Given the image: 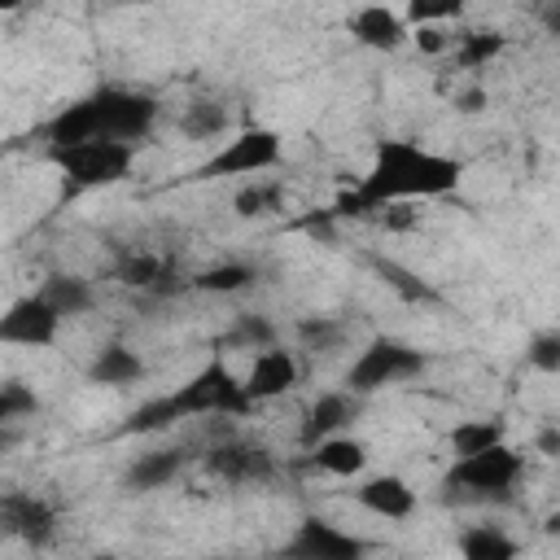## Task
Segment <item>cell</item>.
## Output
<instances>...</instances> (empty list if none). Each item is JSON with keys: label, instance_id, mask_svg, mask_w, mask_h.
Instances as JSON below:
<instances>
[{"label": "cell", "instance_id": "6da1fadb", "mask_svg": "<svg viewBox=\"0 0 560 560\" xmlns=\"http://www.w3.org/2000/svg\"><path fill=\"white\" fill-rule=\"evenodd\" d=\"M464 179V162L420 149L416 140H376L368 175L332 201L337 219H363L381 210L385 201H411V197H446Z\"/></svg>", "mask_w": 560, "mask_h": 560}, {"label": "cell", "instance_id": "7a4b0ae2", "mask_svg": "<svg viewBox=\"0 0 560 560\" xmlns=\"http://www.w3.org/2000/svg\"><path fill=\"white\" fill-rule=\"evenodd\" d=\"M258 402L245 394L241 376H232L219 359H210L201 372H192L179 389L162 394V398H149L140 402L122 424H118V438H131V433H158L175 420H192V416H249Z\"/></svg>", "mask_w": 560, "mask_h": 560}, {"label": "cell", "instance_id": "3957f363", "mask_svg": "<svg viewBox=\"0 0 560 560\" xmlns=\"http://www.w3.org/2000/svg\"><path fill=\"white\" fill-rule=\"evenodd\" d=\"M48 162L61 171L70 192H88V188L122 184L131 175L136 144L109 140V136H92V140H79V144H48Z\"/></svg>", "mask_w": 560, "mask_h": 560}, {"label": "cell", "instance_id": "277c9868", "mask_svg": "<svg viewBox=\"0 0 560 560\" xmlns=\"http://www.w3.org/2000/svg\"><path fill=\"white\" fill-rule=\"evenodd\" d=\"M424 368H429V354L424 350H416V346H407L398 337H372L359 350V359L350 363L346 385H350V394H376L385 385H398V381L420 376Z\"/></svg>", "mask_w": 560, "mask_h": 560}, {"label": "cell", "instance_id": "5b68a950", "mask_svg": "<svg viewBox=\"0 0 560 560\" xmlns=\"http://www.w3.org/2000/svg\"><path fill=\"white\" fill-rule=\"evenodd\" d=\"M92 101H96L101 136H109V140H127V144L149 140L153 127H158V114H162L158 96L136 92V88H96Z\"/></svg>", "mask_w": 560, "mask_h": 560}, {"label": "cell", "instance_id": "8992f818", "mask_svg": "<svg viewBox=\"0 0 560 560\" xmlns=\"http://www.w3.org/2000/svg\"><path fill=\"white\" fill-rule=\"evenodd\" d=\"M280 162V136L267 127H245L236 140H228L214 158H206L192 179H245Z\"/></svg>", "mask_w": 560, "mask_h": 560}, {"label": "cell", "instance_id": "52a82bcc", "mask_svg": "<svg viewBox=\"0 0 560 560\" xmlns=\"http://www.w3.org/2000/svg\"><path fill=\"white\" fill-rule=\"evenodd\" d=\"M521 455L508 446V442H494L486 451H472V455H459L451 464V477L446 486H464L468 494H508L521 477Z\"/></svg>", "mask_w": 560, "mask_h": 560}, {"label": "cell", "instance_id": "ba28073f", "mask_svg": "<svg viewBox=\"0 0 560 560\" xmlns=\"http://www.w3.org/2000/svg\"><path fill=\"white\" fill-rule=\"evenodd\" d=\"M57 328H61V315L39 298V293H26L18 302H9L0 311V346H52L57 341Z\"/></svg>", "mask_w": 560, "mask_h": 560}, {"label": "cell", "instance_id": "9c48e42d", "mask_svg": "<svg viewBox=\"0 0 560 560\" xmlns=\"http://www.w3.org/2000/svg\"><path fill=\"white\" fill-rule=\"evenodd\" d=\"M0 534L22 538L26 547H48L52 534H57V512L39 494L9 490V494H0Z\"/></svg>", "mask_w": 560, "mask_h": 560}, {"label": "cell", "instance_id": "30bf717a", "mask_svg": "<svg viewBox=\"0 0 560 560\" xmlns=\"http://www.w3.org/2000/svg\"><path fill=\"white\" fill-rule=\"evenodd\" d=\"M363 551H368L363 538L341 534L337 525H328L319 516H306L298 525V534L284 542V556H302V560H359Z\"/></svg>", "mask_w": 560, "mask_h": 560}, {"label": "cell", "instance_id": "8fae6325", "mask_svg": "<svg viewBox=\"0 0 560 560\" xmlns=\"http://www.w3.org/2000/svg\"><path fill=\"white\" fill-rule=\"evenodd\" d=\"M201 464H206L210 477L232 481V486H241V481H262V477H271V468H276L271 451H262V446H254V442H214Z\"/></svg>", "mask_w": 560, "mask_h": 560}, {"label": "cell", "instance_id": "7c38bea8", "mask_svg": "<svg viewBox=\"0 0 560 560\" xmlns=\"http://www.w3.org/2000/svg\"><path fill=\"white\" fill-rule=\"evenodd\" d=\"M241 385H245V394H249L254 402L280 398V394H289V389L298 385V359H293L289 350L262 346V350L254 354V363H249V372H245Z\"/></svg>", "mask_w": 560, "mask_h": 560}, {"label": "cell", "instance_id": "4fadbf2b", "mask_svg": "<svg viewBox=\"0 0 560 560\" xmlns=\"http://www.w3.org/2000/svg\"><path fill=\"white\" fill-rule=\"evenodd\" d=\"M346 26H350V35H354L363 48H376V52H394V48H402L407 35H411V26H407L394 9H385V4H363V9H354Z\"/></svg>", "mask_w": 560, "mask_h": 560}, {"label": "cell", "instance_id": "5bb4252c", "mask_svg": "<svg viewBox=\"0 0 560 560\" xmlns=\"http://www.w3.org/2000/svg\"><path fill=\"white\" fill-rule=\"evenodd\" d=\"M354 499H359L368 512L385 516V521H407V516L416 512V490H411V486H407L398 472L368 477V481L354 490Z\"/></svg>", "mask_w": 560, "mask_h": 560}, {"label": "cell", "instance_id": "9a60e30c", "mask_svg": "<svg viewBox=\"0 0 560 560\" xmlns=\"http://www.w3.org/2000/svg\"><path fill=\"white\" fill-rule=\"evenodd\" d=\"M184 464H188V451H179V446H162V451L136 455V459L127 464V472H122V486H127L131 494H140V490H162V486H171V481L179 477Z\"/></svg>", "mask_w": 560, "mask_h": 560}, {"label": "cell", "instance_id": "2e32d148", "mask_svg": "<svg viewBox=\"0 0 560 560\" xmlns=\"http://www.w3.org/2000/svg\"><path fill=\"white\" fill-rule=\"evenodd\" d=\"M44 136H48V144H79V140H92V136H101V122H96V101H92V92H88V96H79V101H70V105H61V109L48 118Z\"/></svg>", "mask_w": 560, "mask_h": 560}, {"label": "cell", "instance_id": "e0dca14e", "mask_svg": "<svg viewBox=\"0 0 560 560\" xmlns=\"http://www.w3.org/2000/svg\"><path fill=\"white\" fill-rule=\"evenodd\" d=\"M350 416H354V402H350L346 394H319V398L306 407V416H302L298 442L311 451L319 438H328V433H337L341 424H350Z\"/></svg>", "mask_w": 560, "mask_h": 560}, {"label": "cell", "instance_id": "ac0fdd59", "mask_svg": "<svg viewBox=\"0 0 560 560\" xmlns=\"http://www.w3.org/2000/svg\"><path fill=\"white\" fill-rule=\"evenodd\" d=\"M311 459L315 468L332 472V477H359L368 468V446L359 438H341V433H328L311 446Z\"/></svg>", "mask_w": 560, "mask_h": 560}, {"label": "cell", "instance_id": "d6986e66", "mask_svg": "<svg viewBox=\"0 0 560 560\" xmlns=\"http://www.w3.org/2000/svg\"><path fill=\"white\" fill-rule=\"evenodd\" d=\"M144 376V359L122 346V341H109L105 350H96V359L88 363V381L92 385H131Z\"/></svg>", "mask_w": 560, "mask_h": 560}, {"label": "cell", "instance_id": "ffe728a7", "mask_svg": "<svg viewBox=\"0 0 560 560\" xmlns=\"http://www.w3.org/2000/svg\"><path fill=\"white\" fill-rule=\"evenodd\" d=\"M39 298L66 319V315H88L96 306V293L83 276H66V271H52L44 284H39Z\"/></svg>", "mask_w": 560, "mask_h": 560}, {"label": "cell", "instance_id": "44dd1931", "mask_svg": "<svg viewBox=\"0 0 560 560\" xmlns=\"http://www.w3.org/2000/svg\"><path fill=\"white\" fill-rule=\"evenodd\" d=\"M455 547H459L464 560H516V551H521L499 525H472V529L459 534Z\"/></svg>", "mask_w": 560, "mask_h": 560}, {"label": "cell", "instance_id": "7402d4cb", "mask_svg": "<svg viewBox=\"0 0 560 560\" xmlns=\"http://www.w3.org/2000/svg\"><path fill=\"white\" fill-rule=\"evenodd\" d=\"M179 131L188 140H214L228 131V109L219 101H192L184 114H179Z\"/></svg>", "mask_w": 560, "mask_h": 560}, {"label": "cell", "instance_id": "603a6c76", "mask_svg": "<svg viewBox=\"0 0 560 560\" xmlns=\"http://www.w3.org/2000/svg\"><path fill=\"white\" fill-rule=\"evenodd\" d=\"M254 276H258V271H254L249 262H219V267L197 271L188 284L201 289V293H241V289L254 284Z\"/></svg>", "mask_w": 560, "mask_h": 560}, {"label": "cell", "instance_id": "cb8c5ba5", "mask_svg": "<svg viewBox=\"0 0 560 560\" xmlns=\"http://www.w3.org/2000/svg\"><path fill=\"white\" fill-rule=\"evenodd\" d=\"M503 48H508V35H503V31H468V35H459V44H455V61H459L464 70H477V66L494 61Z\"/></svg>", "mask_w": 560, "mask_h": 560}, {"label": "cell", "instance_id": "d4e9b609", "mask_svg": "<svg viewBox=\"0 0 560 560\" xmlns=\"http://www.w3.org/2000/svg\"><path fill=\"white\" fill-rule=\"evenodd\" d=\"M223 346L232 350H262V346H276V324L267 315H236V324L228 328Z\"/></svg>", "mask_w": 560, "mask_h": 560}, {"label": "cell", "instance_id": "484cf974", "mask_svg": "<svg viewBox=\"0 0 560 560\" xmlns=\"http://www.w3.org/2000/svg\"><path fill=\"white\" fill-rule=\"evenodd\" d=\"M503 442V420H464L451 429V451L455 455H472V451H486Z\"/></svg>", "mask_w": 560, "mask_h": 560}, {"label": "cell", "instance_id": "4316f807", "mask_svg": "<svg viewBox=\"0 0 560 560\" xmlns=\"http://www.w3.org/2000/svg\"><path fill=\"white\" fill-rule=\"evenodd\" d=\"M284 206V188L280 184H245L236 197H232V210L241 219H258L267 210H280Z\"/></svg>", "mask_w": 560, "mask_h": 560}, {"label": "cell", "instance_id": "83f0119b", "mask_svg": "<svg viewBox=\"0 0 560 560\" xmlns=\"http://www.w3.org/2000/svg\"><path fill=\"white\" fill-rule=\"evenodd\" d=\"M372 267H376V271H381V280H389L407 302H438V293H433L420 276H411L407 267H398L394 258H372Z\"/></svg>", "mask_w": 560, "mask_h": 560}, {"label": "cell", "instance_id": "f1b7e54d", "mask_svg": "<svg viewBox=\"0 0 560 560\" xmlns=\"http://www.w3.org/2000/svg\"><path fill=\"white\" fill-rule=\"evenodd\" d=\"M162 276H166V262L158 254H127L118 262V280L131 284V289H153Z\"/></svg>", "mask_w": 560, "mask_h": 560}, {"label": "cell", "instance_id": "f546056e", "mask_svg": "<svg viewBox=\"0 0 560 560\" xmlns=\"http://www.w3.org/2000/svg\"><path fill=\"white\" fill-rule=\"evenodd\" d=\"M35 407H39V398H35V389H31L26 381H0V424L22 420V416H31Z\"/></svg>", "mask_w": 560, "mask_h": 560}, {"label": "cell", "instance_id": "4dcf8cb0", "mask_svg": "<svg viewBox=\"0 0 560 560\" xmlns=\"http://www.w3.org/2000/svg\"><path fill=\"white\" fill-rule=\"evenodd\" d=\"M464 0H407V26H438L446 18H459Z\"/></svg>", "mask_w": 560, "mask_h": 560}, {"label": "cell", "instance_id": "1f68e13d", "mask_svg": "<svg viewBox=\"0 0 560 560\" xmlns=\"http://www.w3.org/2000/svg\"><path fill=\"white\" fill-rule=\"evenodd\" d=\"M298 337H302L311 350H332V346L341 341V324L315 315V319H302V324H298Z\"/></svg>", "mask_w": 560, "mask_h": 560}, {"label": "cell", "instance_id": "d6a6232c", "mask_svg": "<svg viewBox=\"0 0 560 560\" xmlns=\"http://www.w3.org/2000/svg\"><path fill=\"white\" fill-rule=\"evenodd\" d=\"M525 359L538 368V372H560V332H538L534 341H529V350H525Z\"/></svg>", "mask_w": 560, "mask_h": 560}, {"label": "cell", "instance_id": "836d02e7", "mask_svg": "<svg viewBox=\"0 0 560 560\" xmlns=\"http://www.w3.org/2000/svg\"><path fill=\"white\" fill-rule=\"evenodd\" d=\"M407 39H416V48L420 52H429V57H442L446 48H451V39L438 31V26H411V35Z\"/></svg>", "mask_w": 560, "mask_h": 560}, {"label": "cell", "instance_id": "e575fe53", "mask_svg": "<svg viewBox=\"0 0 560 560\" xmlns=\"http://www.w3.org/2000/svg\"><path fill=\"white\" fill-rule=\"evenodd\" d=\"M455 109H459V114H481V109H486V88L459 92V96H455Z\"/></svg>", "mask_w": 560, "mask_h": 560}, {"label": "cell", "instance_id": "d590c367", "mask_svg": "<svg viewBox=\"0 0 560 560\" xmlns=\"http://www.w3.org/2000/svg\"><path fill=\"white\" fill-rule=\"evenodd\" d=\"M538 446H542L547 455H556V451H560V433H556V429H547V433L538 438Z\"/></svg>", "mask_w": 560, "mask_h": 560}, {"label": "cell", "instance_id": "8d00e7d4", "mask_svg": "<svg viewBox=\"0 0 560 560\" xmlns=\"http://www.w3.org/2000/svg\"><path fill=\"white\" fill-rule=\"evenodd\" d=\"M31 0H0V13H18V9H26Z\"/></svg>", "mask_w": 560, "mask_h": 560}, {"label": "cell", "instance_id": "74e56055", "mask_svg": "<svg viewBox=\"0 0 560 560\" xmlns=\"http://www.w3.org/2000/svg\"><path fill=\"white\" fill-rule=\"evenodd\" d=\"M122 4H153V0H122Z\"/></svg>", "mask_w": 560, "mask_h": 560}]
</instances>
